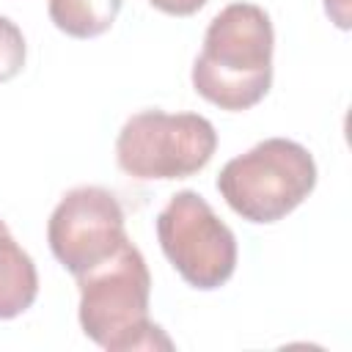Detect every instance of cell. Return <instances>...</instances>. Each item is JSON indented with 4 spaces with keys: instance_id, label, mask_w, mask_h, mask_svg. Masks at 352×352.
<instances>
[{
    "instance_id": "1",
    "label": "cell",
    "mask_w": 352,
    "mask_h": 352,
    "mask_svg": "<svg viewBox=\"0 0 352 352\" xmlns=\"http://www.w3.org/2000/svg\"><path fill=\"white\" fill-rule=\"evenodd\" d=\"M275 30L256 3L226 6L206 28L192 63V88L220 110H250L272 85Z\"/></svg>"
},
{
    "instance_id": "2",
    "label": "cell",
    "mask_w": 352,
    "mask_h": 352,
    "mask_svg": "<svg viewBox=\"0 0 352 352\" xmlns=\"http://www.w3.org/2000/svg\"><path fill=\"white\" fill-rule=\"evenodd\" d=\"M80 327L107 352L173 349V341L148 319L151 275L143 253L126 239L118 253L77 275Z\"/></svg>"
},
{
    "instance_id": "3",
    "label": "cell",
    "mask_w": 352,
    "mask_h": 352,
    "mask_svg": "<svg viewBox=\"0 0 352 352\" xmlns=\"http://www.w3.org/2000/svg\"><path fill=\"white\" fill-rule=\"evenodd\" d=\"M316 187L314 154L289 138H267L228 160L217 176L226 204L248 223H278Z\"/></svg>"
},
{
    "instance_id": "4",
    "label": "cell",
    "mask_w": 352,
    "mask_h": 352,
    "mask_svg": "<svg viewBox=\"0 0 352 352\" xmlns=\"http://www.w3.org/2000/svg\"><path fill=\"white\" fill-rule=\"evenodd\" d=\"M217 148V132L198 113L143 110L126 118L116 138L118 168L140 182L187 179L204 170Z\"/></svg>"
},
{
    "instance_id": "5",
    "label": "cell",
    "mask_w": 352,
    "mask_h": 352,
    "mask_svg": "<svg viewBox=\"0 0 352 352\" xmlns=\"http://www.w3.org/2000/svg\"><path fill=\"white\" fill-rule=\"evenodd\" d=\"M157 239L173 270L195 289H220L236 270V236L195 190L176 192L157 214Z\"/></svg>"
},
{
    "instance_id": "6",
    "label": "cell",
    "mask_w": 352,
    "mask_h": 352,
    "mask_svg": "<svg viewBox=\"0 0 352 352\" xmlns=\"http://www.w3.org/2000/svg\"><path fill=\"white\" fill-rule=\"evenodd\" d=\"M126 239L129 236L118 198L96 184L69 190L47 223L50 250L74 278L107 261Z\"/></svg>"
},
{
    "instance_id": "7",
    "label": "cell",
    "mask_w": 352,
    "mask_h": 352,
    "mask_svg": "<svg viewBox=\"0 0 352 352\" xmlns=\"http://www.w3.org/2000/svg\"><path fill=\"white\" fill-rule=\"evenodd\" d=\"M38 297V272L33 258L16 245L0 217V319H16Z\"/></svg>"
},
{
    "instance_id": "8",
    "label": "cell",
    "mask_w": 352,
    "mask_h": 352,
    "mask_svg": "<svg viewBox=\"0 0 352 352\" xmlns=\"http://www.w3.org/2000/svg\"><path fill=\"white\" fill-rule=\"evenodd\" d=\"M124 0H50L47 11L52 25L72 38H96L107 33Z\"/></svg>"
},
{
    "instance_id": "9",
    "label": "cell",
    "mask_w": 352,
    "mask_h": 352,
    "mask_svg": "<svg viewBox=\"0 0 352 352\" xmlns=\"http://www.w3.org/2000/svg\"><path fill=\"white\" fill-rule=\"evenodd\" d=\"M25 55H28V47H25L22 30L16 28V22L0 14V82H8L22 72Z\"/></svg>"
},
{
    "instance_id": "10",
    "label": "cell",
    "mask_w": 352,
    "mask_h": 352,
    "mask_svg": "<svg viewBox=\"0 0 352 352\" xmlns=\"http://www.w3.org/2000/svg\"><path fill=\"white\" fill-rule=\"evenodd\" d=\"M157 11L170 14V16H190L195 11H201L209 0H148Z\"/></svg>"
},
{
    "instance_id": "11",
    "label": "cell",
    "mask_w": 352,
    "mask_h": 352,
    "mask_svg": "<svg viewBox=\"0 0 352 352\" xmlns=\"http://www.w3.org/2000/svg\"><path fill=\"white\" fill-rule=\"evenodd\" d=\"M324 11L336 28L349 30V0H324Z\"/></svg>"
}]
</instances>
